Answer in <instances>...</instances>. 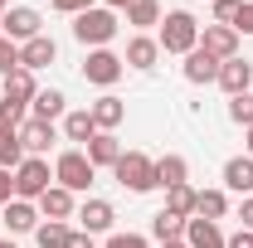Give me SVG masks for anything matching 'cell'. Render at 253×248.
I'll return each mask as SVG.
<instances>
[{
	"label": "cell",
	"mask_w": 253,
	"mask_h": 248,
	"mask_svg": "<svg viewBox=\"0 0 253 248\" xmlns=\"http://www.w3.org/2000/svg\"><path fill=\"white\" fill-rule=\"evenodd\" d=\"M73 39H78L83 49H107V44L117 39V10L93 5V10L73 15Z\"/></svg>",
	"instance_id": "6da1fadb"
},
{
	"label": "cell",
	"mask_w": 253,
	"mask_h": 248,
	"mask_svg": "<svg viewBox=\"0 0 253 248\" xmlns=\"http://www.w3.org/2000/svg\"><path fill=\"white\" fill-rule=\"evenodd\" d=\"M156 44H161V54H190V49H200V20L190 10H170L161 20Z\"/></svg>",
	"instance_id": "7a4b0ae2"
},
{
	"label": "cell",
	"mask_w": 253,
	"mask_h": 248,
	"mask_svg": "<svg viewBox=\"0 0 253 248\" xmlns=\"http://www.w3.org/2000/svg\"><path fill=\"white\" fill-rule=\"evenodd\" d=\"M112 175H117V185L131 190V195H146V190H156V161L141 151H122V161L112 165Z\"/></svg>",
	"instance_id": "3957f363"
},
{
	"label": "cell",
	"mask_w": 253,
	"mask_h": 248,
	"mask_svg": "<svg viewBox=\"0 0 253 248\" xmlns=\"http://www.w3.org/2000/svg\"><path fill=\"white\" fill-rule=\"evenodd\" d=\"M49 185H54V170H49L44 156H25L15 165V200H39Z\"/></svg>",
	"instance_id": "277c9868"
},
{
	"label": "cell",
	"mask_w": 253,
	"mask_h": 248,
	"mask_svg": "<svg viewBox=\"0 0 253 248\" xmlns=\"http://www.w3.org/2000/svg\"><path fill=\"white\" fill-rule=\"evenodd\" d=\"M54 180H59L63 190H73V195H78V190H88V185L97 180V170H93V161L73 146V151H59V161H54Z\"/></svg>",
	"instance_id": "5b68a950"
},
{
	"label": "cell",
	"mask_w": 253,
	"mask_h": 248,
	"mask_svg": "<svg viewBox=\"0 0 253 248\" xmlns=\"http://www.w3.org/2000/svg\"><path fill=\"white\" fill-rule=\"evenodd\" d=\"M0 34H5L10 44H30V39H39V34H44V15H39L34 5H10V10H5Z\"/></svg>",
	"instance_id": "8992f818"
},
{
	"label": "cell",
	"mask_w": 253,
	"mask_h": 248,
	"mask_svg": "<svg viewBox=\"0 0 253 248\" xmlns=\"http://www.w3.org/2000/svg\"><path fill=\"white\" fill-rule=\"evenodd\" d=\"M122 73H126V63L117 59L112 49H93V54H88V63H83V78H88L93 88H112Z\"/></svg>",
	"instance_id": "52a82bcc"
},
{
	"label": "cell",
	"mask_w": 253,
	"mask_h": 248,
	"mask_svg": "<svg viewBox=\"0 0 253 248\" xmlns=\"http://www.w3.org/2000/svg\"><path fill=\"white\" fill-rule=\"evenodd\" d=\"M200 49H205L210 59H219V63L239 59V30H234V25H205V30H200Z\"/></svg>",
	"instance_id": "ba28073f"
},
{
	"label": "cell",
	"mask_w": 253,
	"mask_h": 248,
	"mask_svg": "<svg viewBox=\"0 0 253 248\" xmlns=\"http://www.w3.org/2000/svg\"><path fill=\"white\" fill-rule=\"evenodd\" d=\"M54 141H59L54 122H34V117H25V122H20V146H25V156H44Z\"/></svg>",
	"instance_id": "9c48e42d"
},
{
	"label": "cell",
	"mask_w": 253,
	"mask_h": 248,
	"mask_svg": "<svg viewBox=\"0 0 253 248\" xmlns=\"http://www.w3.org/2000/svg\"><path fill=\"white\" fill-rule=\"evenodd\" d=\"M156 59H161V44L151 39V34H131V39H126V54H122L126 68L146 73V68H156Z\"/></svg>",
	"instance_id": "30bf717a"
},
{
	"label": "cell",
	"mask_w": 253,
	"mask_h": 248,
	"mask_svg": "<svg viewBox=\"0 0 253 248\" xmlns=\"http://www.w3.org/2000/svg\"><path fill=\"white\" fill-rule=\"evenodd\" d=\"M83 156H88V161H93V170H102V165H107V170H112V165H117V161H122V141H117V136H112V131H97L93 141H88V146H83Z\"/></svg>",
	"instance_id": "8fae6325"
},
{
	"label": "cell",
	"mask_w": 253,
	"mask_h": 248,
	"mask_svg": "<svg viewBox=\"0 0 253 248\" xmlns=\"http://www.w3.org/2000/svg\"><path fill=\"white\" fill-rule=\"evenodd\" d=\"M219 83L229 97H239V93H249L253 88V63H244V59H229V63H219Z\"/></svg>",
	"instance_id": "7c38bea8"
},
{
	"label": "cell",
	"mask_w": 253,
	"mask_h": 248,
	"mask_svg": "<svg viewBox=\"0 0 253 248\" xmlns=\"http://www.w3.org/2000/svg\"><path fill=\"white\" fill-rule=\"evenodd\" d=\"M34 205H39V219H59V224H63V219H73V190L49 185Z\"/></svg>",
	"instance_id": "4fadbf2b"
},
{
	"label": "cell",
	"mask_w": 253,
	"mask_h": 248,
	"mask_svg": "<svg viewBox=\"0 0 253 248\" xmlns=\"http://www.w3.org/2000/svg\"><path fill=\"white\" fill-rule=\"evenodd\" d=\"M0 83H5V93H0V97H5V102H20V107H30L34 93H39V83H34L30 68H15V73H5Z\"/></svg>",
	"instance_id": "5bb4252c"
},
{
	"label": "cell",
	"mask_w": 253,
	"mask_h": 248,
	"mask_svg": "<svg viewBox=\"0 0 253 248\" xmlns=\"http://www.w3.org/2000/svg\"><path fill=\"white\" fill-rule=\"evenodd\" d=\"M59 59V44L49 39V34H39V39H30V44H20V68H49V63Z\"/></svg>",
	"instance_id": "9a60e30c"
},
{
	"label": "cell",
	"mask_w": 253,
	"mask_h": 248,
	"mask_svg": "<svg viewBox=\"0 0 253 248\" xmlns=\"http://www.w3.org/2000/svg\"><path fill=\"white\" fill-rule=\"evenodd\" d=\"M5 229L10 234H34L39 229V205L34 200H10L5 205Z\"/></svg>",
	"instance_id": "2e32d148"
},
{
	"label": "cell",
	"mask_w": 253,
	"mask_h": 248,
	"mask_svg": "<svg viewBox=\"0 0 253 248\" xmlns=\"http://www.w3.org/2000/svg\"><path fill=\"white\" fill-rule=\"evenodd\" d=\"M224 185L249 200V195H253V156H234V161H224Z\"/></svg>",
	"instance_id": "e0dca14e"
},
{
	"label": "cell",
	"mask_w": 253,
	"mask_h": 248,
	"mask_svg": "<svg viewBox=\"0 0 253 248\" xmlns=\"http://www.w3.org/2000/svg\"><path fill=\"white\" fill-rule=\"evenodd\" d=\"M156 185H161V190L190 185V161H185V156H175V151L161 156V161H156Z\"/></svg>",
	"instance_id": "ac0fdd59"
},
{
	"label": "cell",
	"mask_w": 253,
	"mask_h": 248,
	"mask_svg": "<svg viewBox=\"0 0 253 248\" xmlns=\"http://www.w3.org/2000/svg\"><path fill=\"white\" fill-rule=\"evenodd\" d=\"M78 219H83V234H107V229H112V219H117V209H112L107 200H83Z\"/></svg>",
	"instance_id": "d6986e66"
},
{
	"label": "cell",
	"mask_w": 253,
	"mask_h": 248,
	"mask_svg": "<svg viewBox=\"0 0 253 248\" xmlns=\"http://www.w3.org/2000/svg\"><path fill=\"white\" fill-rule=\"evenodd\" d=\"M185 244H190V248H224L229 239L219 234V224H214V219H200V214H195V219L185 224Z\"/></svg>",
	"instance_id": "ffe728a7"
},
{
	"label": "cell",
	"mask_w": 253,
	"mask_h": 248,
	"mask_svg": "<svg viewBox=\"0 0 253 248\" xmlns=\"http://www.w3.org/2000/svg\"><path fill=\"white\" fill-rule=\"evenodd\" d=\"M180 73H185V83H214V78H219V59H210L205 49H190Z\"/></svg>",
	"instance_id": "44dd1931"
},
{
	"label": "cell",
	"mask_w": 253,
	"mask_h": 248,
	"mask_svg": "<svg viewBox=\"0 0 253 248\" xmlns=\"http://www.w3.org/2000/svg\"><path fill=\"white\" fill-rule=\"evenodd\" d=\"M88 112H93L97 131H117V126H122V117H126L122 97H112V93H102V97H97V102H93V107H88Z\"/></svg>",
	"instance_id": "7402d4cb"
},
{
	"label": "cell",
	"mask_w": 253,
	"mask_h": 248,
	"mask_svg": "<svg viewBox=\"0 0 253 248\" xmlns=\"http://www.w3.org/2000/svg\"><path fill=\"white\" fill-rule=\"evenodd\" d=\"M63 102H68V97H63L59 88H39L34 102H30V117H34V122H59V117H63Z\"/></svg>",
	"instance_id": "603a6c76"
},
{
	"label": "cell",
	"mask_w": 253,
	"mask_h": 248,
	"mask_svg": "<svg viewBox=\"0 0 253 248\" xmlns=\"http://www.w3.org/2000/svg\"><path fill=\"white\" fill-rule=\"evenodd\" d=\"M63 136H68V141H78V146H88V141L97 136L93 112H88V107H78V112H63Z\"/></svg>",
	"instance_id": "cb8c5ba5"
},
{
	"label": "cell",
	"mask_w": 253,
	"mask_h": 248,
	"mask_svg": "<svg viewBox=\"0 0 253 248\" xmlns=\"http://www.w3.org/2000/svg\"><path fill=\"white\" fill-rule=\"evenodd\" d=\"M195 214L219 224V219L229 214V195H224V190H200V200H195Z\"/></svg>",
	"instance_id": "d4e9b609"
},
{
	"label": "cell",
	"mask_w": 253,
	"mask_h": 248,
	"mask_svg": "<svg viewBox=\"0 0 253 248\" xmlns=\"http://www.w3.org/2000/svg\"><path fill=\"white\" fill-rule=\"evenodd\" d=\"M185 224H190V219L170 214V209H161V214L151 219V234H156L161 244H175V239H185Z\"/></svg>",
	"instance_id": "484cf974"
},
{
	"label": "cell",
	"mask_w": 253,
	"mask_h": 248,
	"mask_svg": "<svg viewBox=\"0 0 253 248\" xmlns=\"http://www.w3.org/2000/svg\"><path fill=\"white\" fill-rule=\"evenodd\" d=\"M68 239H73V229L59 224V219H44V224L34 229V244L39 248H68Z\"/></svg>",
	"instance_id": "4316f807"
},
{
	"label": "cell",
	"mask_w": 253,
	"mask_h": 248,
	"mask_svg": "<svg viewBox=\"0 0 253 248\" xmlns=\"http://www.w3.org/2000/svg\"><path fill=\"white\" fill-rule=\"evenodd\" d=\"M126 25H136V30L161 25V0H131L126 5Z\"/></svg>",
	"instance_id": "83f0119b"
},
{
	"label": "cell",
	"mask_w": 253,
	"mask_h": 248,
	"mask_svg": "<svg viewBox=\"0 0 253 248\" xmlns=\"http://www.w3.org/2000/svg\"><path fill=\"white\" fill-rule=\"evenodd\" d=\"M25 161V146H20V126H0V165L15 170Z\"/></svg>",
	"instance_id": "f1b7e54d"
},
{
	"label": "cell",
	"mask_w": 253,
	"mask_h": 248,
	"mask_svg": "<svg viewBox=\"0 0 253 248\" xmlns=\"http://www.w3.org/2000/svg\"><path fill=\"white\" fill-rule=\"evenodd\" d=\"M195 200H200V190H190V185L166 190V209H170V214H180V219H195Z\"/></svg>",
	"instance_id": "f546056e"
},
{
	"label": "cell",
	"mask_w": 253,
	"mask_h": 248,
	"mask_svg": "<svg viewBox=\"0 0 253 248\" xmlns=\"http://www.w3.org/2000/svg\"><path fill=\"white\" fill-rule=\"evenodd\" d=\"M229 117H234V122H239L244 131H249V126H253V93H239V97H229Z\"/></svg>",
	"instance_id": "4dcf8cb0"
},
{
	"label": "cell",
	"mask_w": 253,
	"mask_h": 248,
	"mask_svg": "<svg viewBox=\"0 0 253 248\" xmlns=\"http://www.w3.org/2000/svg\"><path fill=\"white\" fill-rule=\"evenodd\" d=\"M15 68H20V44H10V39L0 34V78L15 73Z\"/></svg>",
	"instance_id": "1f68e13d"
},
{
	"label": "cell",
	"mask_w": 253,
	"mask_h": 248,
	"mask_svg": "<svg viewBox=\"0 0 253 248\" xmlns=\"http://www.w3.org/2000/svg\"><path fill=\"white\" fill-rule=\"evenodd\" d=\"M244 10V0H214V25H234Z\"/></svg>",
	"instance_id": "d6a6232c"
},
{
	"label": "cell",
	"mask_w": 253,
	"mask_h": 248,
	"mask_svg": "<svg viewBox=\"0 0 253 248\" xmlns=\"http://www.w3.org/2000/svg\"><path fill=\"white\" fill-rule=\"evenodd\" d=\"M49 5H54L59 15H83V10H93L97 0H49Z\"/></svg>",
	"instance_id": "836d02e7"
},
{
	"label": "cell",
	"mask_w": 253,
	"mask_h": 248,
	"mask_svg": "<svg viewBox=\"0 0 253 248\" xmlns=\"http://www.w3.org/2000/svg\"><path fill=\"white\" fill-rule=\"evenodd\" d=\"M10 200H15V170H5V165H0V209H5Z\"/></svg>",
	"instance_id": "e575fe53"
},
{
	"label": "cell",
	"mask_w": 253,
	"mask_h": 248,
	"mask_svg": "<svg viewBox=\"0 0 253 248\" xmlns=\"http://www.w3.org/2000/svg\"><path fill=\"white\" fill-rule=\"evenodd\" d=\"M107 248H146V239H141V234H112Z\"/></svg>",
	"instance_id": "d590c367"
},
{
	"label": "cell",
	"mask_w": 253,
	"mask_h": 248,
	"mask_svg": "<svg viewBox=\"0 0 253 248\" xmlns=\"http://www.w3.org/2000/svg\"><path fill=\"white\" fill-rule=\"evenodd\" d=\"M234 30H239V34H253V0H244V10H239Z\"/></svg>",
	"instance_id": "8d00e7d4"
},
{
	"label": "cell",
	"mask_w": 253,
	"mask_h": 248,
	"mask_svg": "<svg viewBox=\"0 0 253 248\" xmlns=\"http://www.w3.org/2000/svg\"><path fill=\"white\" fill-rule=\"evenodd\" d=\"M239 219H244V229L253 234V195H249V200H239Z\"/></svg>",
	"instance_id": "74e56055"
},
{
	"label": "cell",
	"mask_w": 253,
	"mask_h": 248,
	"mask_svg": "<svg viewBox=\"0 0 253 248\" xmlns=\"http://www.w3.org/2000/svg\"><path fill=\"white\" fill-rule=\"evenodd\" d=\"M224 248H253V234H249V229H239V234H234Z\"/></svg>",
	"instance_id": "f35d334b"
},
{
	"label": "cell",
	"mask_w": 253,
	"mask_h": 248,
	"mask_svg": "<svg viewBox=\"0 0 253 248\" xmlns=\"http://www.w3.org/2000/svg\"><path fill=\"white\" fill-rule=\"evenodd\" d=\"M68 248H93V234H73V239H68Z\"/></svg>",
	"instance_id": "ab89813d"
},
{
	"label": "cell",
	"mask_w": 253,
	"mask_h": 248,
	"mask_svg": "<svg viewBox=\"0 0 253 248\" xmlns=\"http://www.w3.org/2000/svg\"><path fill=\"white\" fill-rule=\"evenodd\" d=\"M244 146H249V151H244V156H253V126H249V131H244Z\"/></svg>",
	"instance_id": "60d3db41"
},
{
	"label": "cell",
	"mask_w": 253,
	"mask_h": 248,
	"mask_svg": "<svg viewBox=\"0 0 253 248\" xmlns=\"http://www.w3.org/2000/svg\"><path fill=\"white\" fill-rule=\"evenodd\" d=\"M126 5H131V0H107V10H126Z\"/></svg>",
	"instance_id": "b9f144b4"
},
{
	"label": "cell",
	"mask_w": 253,
	"mask_h": 248,
	"mask_svg": "<svg viewBox=\"0 0 253 248\" xmlns=\"http://www.w3.org/2000/svg\"><path fill=\"white\" fill-rule=\"evenodd\" d=\"M161 248H190V244H185V239H175V244H161Z\"/></svg>",
	"instance_id": "7bdbcfd3"
},
{
	"label": "cell",
	"mask_w": 253,
	"mask_h": 248,
	"mask_svg": "<svg viewBox=\"0 0 253 248\" xmlns=\"http://www.w3.org/2000/svg\"><path fill=\"white\" fill-rule=\"evenodd\" d=\"M0 10H10V0H0Z\"/></svg>",
	"instance_id": "ee69618b"
},
{
	"label": "cell",
	"mask_w": 253,
	"mask_h": 248,
	"mask_svg": "<svg viewBox=\"0 0 253 248\" xmlns=\"http://www.w3.org/2000/svg\"><path fill=\"white\" fill-rule=\"evenodd\" d=\"M0 248H15V244H5V239H0Z\"/></svg>",
	"instance_id": "f6af8a7d"
},
{
	"label": "cell",
	"mask_w": 253,
	"mask_h": 248,
	"mask_svg": "<svg viewBox=\"0 0 253 248\" xmlns=\"http://www.w3.org/2000/svg\"><path fill=\"white\" fill-rule=\"evenodd\" d=\"M0 25H5V10H0Z\"/></svg>",
	"instance_id": "bcb514c9"
}]
</instances>
